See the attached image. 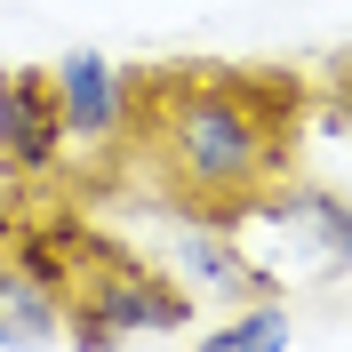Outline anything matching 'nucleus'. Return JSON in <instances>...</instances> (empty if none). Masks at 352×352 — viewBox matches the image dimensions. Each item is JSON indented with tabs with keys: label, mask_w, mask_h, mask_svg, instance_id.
<instances>
[{
	"label": "nucleus",
	"mask_w": 352,
	"mask_h": 352,
	"mask_svg": "<svg viewBox=\"0 0 352 352\" xmlns=\"http://www.w3.org/2000/svg\"><path fill=\"white\" fill-rule=\"evenodd\" d=\"M48 80H56V104H65V136H72V144H88V153H96V144H120V136H129L136 88H129V72L112 65V56L72 48Z\"/></svg>",
	"instance_id": "4"
},
{
	"label": "nucleus",
	"mask_w": 352,
	"mask_h": 352,
	"mask_svg": "<svg viewBox=\"0 0 352 352\" xmlns=\"http://www.w3.org/2000/svg\"><path fill=\"white\" fill-rule=\"evenodd\" d=\"M192 320V288L176 280L168 264H104L96 280L72 296V352H112L120 336H144V329H184Z\"/></svg>",
	"instance_id": "3"
},
{
	"label": "nucleus",
	"mask_w": 352,
	"mask_h": 352,
	"mask_svg": "<svg viewBox=\"0 0 352 352\" xmlns=\"http://www.w3.org/2000/svg\"><path fill=\"white\" fill-rule=\"evenodd\" d=\"M72 248H80V241H72V224H32V232H24V241H16V264H24V272H41V280L48 288H65V272H72Z\"/></svg>",
	"instance_id": "9"
},
{
	"label": "nucleus",
	"mask_w": 352,
	"mask_h": 352,
	"mask_svg": "<svg viewBox=\"0 0 352 352\" xmlns=\"http://www.w3.org/2000/svg\"><path fill=\"white\" fill-rule=\"evenodd\" d=\"M72 153L65 136V104L48 72H0V160L16 176H48Z\"/></svg>",
	"instance_id": "5"
},
{
	"label": "nucleus",
	"mask_w": 352,
	"mask_h": 352,
	"mask_svg": "<svg viewBox=\"0 0 352 352\" xmlns=\"http://www.w3.org/2000/svg\"><path fill=\"white\" fill-rule=\"evenodd\" d=\"M217 224L232 232V248L256 264L264 296L288 288V280H336V272H352V208L336 192H320V184L248 192V200H232Z\"/></svg>",
	"instance_id": "2"
},
{
	"label": "nucleus",
	"mask_w": 352,
	"mask_h": 352,
	"mask_svg": "<svg viewBox=\"0 0 352 352\" xmlns=\"http://www.w3.org/2000/svg\"><path fill=\"white\" fill-rule=\"evenodd\" d=\"M280 112H296V88L280 96L264 80H153V153L200 217H224L232 200L272 184Z\"/></svg>",
	"instance_id": "1"
},
{
	"label": "nucleus",
	"mask_w": 352,
	"mask_h": 352,
	"mask_svg": "<svg viewBox=\"0 0 352 352\" xmlns=\"http://www.w3.org/2000/svg\"><path fill=\"white\" fill-rule=\"evenodd\" d=\"M65 329V296L24 272V264H0V352H48Z\"/></svg>",
	"instance_id": "7"
},
{
	"label": "nucleus",
	"mask_w": 352,
	"mask_h": 352,
	"mask_svg": "<svg viewBox=\"0 0 352 352\" xmlns=\"http://www.w3.org/2000/svg\"><path fill=\"white\" fill-rule=\"evenodd\" d=\"M336 88H344V112H352V56H344V80H336Z\"/></svg>",
	"instance_id": "10"
},
{
	"label": "nucleus",
	"mask_w": 352,
	"mask_h": 352,
	"mask_svg": "<svg viewBox=\"0 0 352 352\" xmlns=\"http://www.w3.org/2000/svg\"><path fill=\"white\" fill-rule=\"evenodd\" d=\"M168 272L192 296H232V305H248V296H264V280H256V264L232 248V232H224L217 217H192V224H176V241H168Z\"/></svg>",
	"instance_id": "6"
},
{
	"label": "nucleus",
	"mask_w": 352,
	"mask_h": 352,
	"mask_svg": "<svg viewBox=\"0 0 352 352\" xmlns=\"http://www.w3.org/2000/svg\"><path fill=\"white\" fill-rule=\"evenodd\" d=\"M192 352H288V305L280 296H248L224 329H208Z\"/></svg>",
	"instance_id": "8"
}]
</instances>
